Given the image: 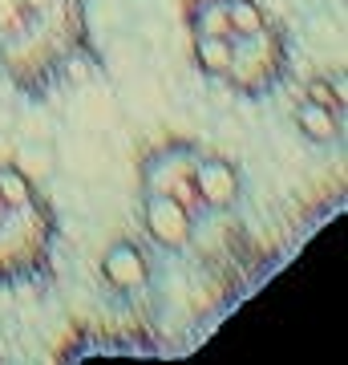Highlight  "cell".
<instances>
[{"label":"cell","mask_w":348,"mask_h":365,"mask_svg":"<svg viewBox=\"0 0 348 365\" xmlns=\"http://www.w3.org/2000/svg\"><path fill=\"white\" fill-rule=\"evenodd\" d=\"M203 158L206 150L194 143H167L158 150H150L142 158V167H138L142 195L170 199V203H179L182 211H191L194 220L203 223L206 215H215L203 191Z\"/></svg>","instance_id":"4"},{"label":"cell","mask_w":348,"mask_h":365,"mask_svg":"<svg viewBox=\"0 0 348 365\" xmlns=\"http://www.w3.org/2000/svg\"><path fill=\"white\" fill-rule=\"evenodd\" d=\"M57 220L33 179L0 163V284H25L49 268Z\"/></svg>","instance_id":"3"},{"label":"cell","mask_w":348,"mask_h":365,"mask_svg":"<svg viewBox=\"0 0 348 365\" xmlns=\"http://www.w3.org/2000/svg\"><path fill=\"white\" fill-rule=\"evenodd\" d=\"M182 25L194 66L239 98H268L288 78V37L259 0H186Z\"/></svg>","instance_id":"1"},{"label":"cell","mask_w":348,"mask_h":365,"mask_svg":"<svg viewBox=\"0 0 348 365\" xmlns=\"http://www.w3.org/2000/svg\"><path fill=\"white\" fill-rule=\"evenodd\" d=\"M142 227H146V235L154 240L158 248L182 252L186 244H191L199 220H194L191 211H182L179 203L162 199V195H142Z\"/></svg>","instance_id":"6"},{"label":"cell","mask_w":348,"mask_h":365,"mask_svg":"<svg viewBox=\"0 0 348 365\" xmlns=\"http://www.w3.org/2000/svg\"><path fill=\"white\" fill-rule=\"evenodd\" d=\"M102 276L117 292H134L150 280V264H146V252L134 244V240H114L102 256Z\"/></svg>","instance_id":"7"},{"label":"cell","mask_w":348,"mask_h":365,"mask_svg":"<svg viewBox=\"0 0 348 365\" xmlns=\"http://www.w3.org/2000/svg\"><path fill=\"white\" fill-rule=\"evenodd\" d=\"M81 0H0V73L28 98H49L90 57Z\"/></svg>","instance_id":"2"},{"label":"cell","mask_w":348,"mask_h":365,"mask_svg":"<svg viewBox=\"0 0 348 365\" xmlns=\"http://www.w3.org/2000/svg\"><path fill=\"white\" fill-rule=\"evenodd\" d=\"M296 126L312 143H340L344 134V98L328 78H312L296 98Z\"/></svg>","instance_id":"5"}]
</instances>
